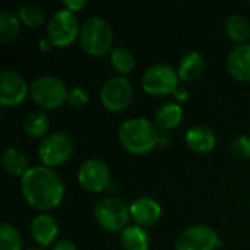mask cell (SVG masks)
I'll use <instances>...</instances> for the list:
<instances>
[{"instance_id":"cell-4","label":"cell","mask_w":250,"mask_h":250,"mask_svg":"<svg viewBox=\"0 0 250 250\" xmlns=\"http://www.w3.org/2000/svg\"><path fill=\"white\" fill-rule=\"evenodd\" d=\"M67 86L62 79L53 75L35 78L29 83V97L41 108L51 110L67 101Z\"/></svg>"},{"instance_id":"cell-30","label":"cell","mask_w":250,"mask_h":250,"mask_svg":"<svg viewBox=\"0 0 250 250\" xmlns=\"http://www.w3.org/2000/svg\"><path fill=\"white\" fill-rule=\"evenodd\" d=\"M51 250H78V249H76V245H75L72 240L60 239V240H57V242L51 246Z\"/></svg>"},{"instance_id":"cell-8","label":"cell","mask_w":250,"mask_h":250,"mask_svg":"<svg viewBox=\"0 0 250 250\" xmlns=\"http://www.w3.org/2000/svg\"><path fill=\"white\" fill-rule=\"evenodd\" d=\"M94 217L107 231H119L127 227L126 224L130 217V208L125 201L114 196H107L95 204Z\"/></svg>"},{"instance_id":"cell-7","label":"cell","mask_w":250,"mask_h":250,"mask_svg":"<svg viewBox=\"0 0 250 250\" xmlns=\"http://www.w3.org/2000/svg\"><path fill=\"white\" fill-rule=\"evenodd\" d=\"M38 158L45 167H57L70 160L73 141L64 132H54L42 138L38 144Z\"/></svg>"},{"instance_id":"cell-29","label":"cell","mask_w":250,"mask_h":250,"mask_svg":"<svg viewBox=\"0 0 250 250\" xmlns=\"http://www.w3.org/2000/svg\"><path fill=\"white\" fill-rule=\"evenodd\" d=\"M63 6H64V9H67V10L75 13V12L82 10L86 6V1L85 0H64Z\"/></svg>"},{"instance_id":"cell-10","label":"cell","mask_w":250,"mask_h":250,"mask_svg":"<svg viewBox=\"0 0 250 250\" xmlns=\"http://www.w3.org/2000/svg\"><path fill=\"white\" fill-rule=\"evenodd\" d=\"M217 231L207 224H195L185 229L176 239V250H214L218 248Z\"/></svg>"},{"instance_id":"cell-26","label":"cell","mask_w":250,"mask_h":250,"mask_svg":"<svg viewBox=\"0 0 250 250\" xmlns=\"http://www.w3.org/2000/svg\"><path fill=\"white\" fill-rule=\"evenodd\" d=\"M23 239L16 227L9 223L0 226V250H22Z\"/></svg>"},{"instance_id":"cell-12","label":"cell","mask_w":250,"mask_h":250,"mask_svg":"<svg viewBox=\"0 0 250 250\" xmlns=\"http://www.w3.org/2000/svg\"><path fill=\"white\" fill-rule=\"evenodd\" d=\"M29 95V85L25 78L12 69H4L0 73V103L4 107L19 105Z\"/></svg>"},{"instance_id":"cell-31","label":"cell","mask_w":250,"mask_h":250,"mask_svg":"<svg viewBox=\"0 0 250 250\" xmlns=\"http://www.w3.org/2000/svg\"><path fill=\"white\" fill-rule=\"evenodd\" d=\"M174 97H176V100H179V101H185V100H188V97H189V91H188V88H185V86H177V89L174 91Z\"/></svg>"},{"instance_id":"cell-34","label":"cell","mask_w":250,"mask_h":250,"mask_svg":"<svg viewBox=\"0 0 250 250\" xmlns=\"http://www.w3.org/2000/svg\"><path fill=\"white\" fill-rule=\"evenodd\" d=\"M26 250H47V248H41V246H35V248H29Z\"/></svg>"},{"instance_id":"cell-1","label":"cell","mask_w":250,"mask_h":250,"mask_svg":"<svg viewBox=\"0 0 250 250\" xmlns=\"http://www.w3.org/2000/svg\"><path fill=\"white\" fill-rule=\"evenodd\" d=\"M21 193L32 208L48 211L62 204L64 183L53 168L34 166L21 177Z\"/></svg>"},{"instance_id":"cell-18","label":"cell","mask_w":250,"mask_h":250,"mask_svg":"<svg viewBox=\"0 0 250 250\" xmlns=\"http://www.w3.org/2000/svg\"><path fill=\"white\" fill-rule=\"evenodd\" d=\"M183 119V108L177 103H164L158 107L154 116L155 126L160 130H171L180 125Z\"/></svg>"},{"instance_id":"cell-32","label":"cell","mask_w":250,"mask_h":250,"mask_svg":"<svg viewBox=\"0 0 250 250\" xmlns=\"http://www.w3.org/2000/svg\"><path fill=\"white\" fill-rule=\"evenodd\" d=\"M171 141V136L167 130H160L158 132V145H168Z\"/></svg>"},{"instance_id":"cell-11","label":"cell","mask_w":250,"mask_h":250,"mask_svg":"<svg viewBox=\"0 0 250 250\" xmlns=\"http://www.w3.org/2000/svg\"><path fill=\"white\" fill-rule=\"evenodd\" d=\"M78 182L88 192H103L110 185V168L100 158H88L78 170Z\"/></svg>"},{"instance_id":"cell-9","label":"cell","mask_w":250,"mask_h":250,"mask_svg":"<svg viewBox=\"0 0 250 250\" xmlns=\"http://www.w3.org/2000/svg\"><path fill=\"white\" fill-rule=\"evenodd\" d=\"M133 97V85L125 76H113L105 81L100 91L101 104L110 111H123Z\"/></svg>"},{"instance_id":"cell-28","label":"cell","mask_w":250,"mask_h":250,"mask_svg":"<svg viewBox=\"0 0 250 250\" xmlns=\"http://www.w3.org/2000/svg\"><path fill=\"white\" fill-rule=\"evenodd\" d=\"M66 103L75 108H82L89 103V94L82 86H73L67 92V101Z\"/></svg>"},{"instance_id":"cell-20","label":"cell","mask_w":250,"mask_h":250,"mask_svg":"<svg viewBox=\"0 0 250 250\" xmlns=\"http://www.w3.org/2000/svg\"><path fill=\"white\" fill-rule=\"evenodd\" d=\"M120 245L125 250H148L149 236L145 229L138 224L127 226L120 233Z\"/></svg>"},{"instance_id":"cell-2","label":"cell","mask_w":250,"mask_h":250,"mask_svg":"<svg viewBox=\"0 0 250 250\" xmlns=\"http://www.w3.org/2000/svg\"><path fill=\"white\" fill-rule=\"evenodd\" d=\"M158 129L146 117H133L125 120L119 130L120 145L130 154L145 155L158 145Z\"/></svg>"},{"instance_id":"cell-6","label":"cell","mask_w":250,"mask_h":250,"mask_svg":"<svg viewBox=\"0 0 250 250\" xmlns=\"http://www.w3.org/2000/svg\"><path fill=\"white\" fill-rule=\"evenodd\" d=\"M81 23L76 13L67 9L56 10L47 23V37L54 47H66L79 38Z\"/></svg>"},{"instance_id":"cell-23","label":"cell","mask_w":250,"mask_h":250,"mask_svg":"<svg viewBox=\"0 0 250 250\" xmlns=\"http://www.w3.org/2000/svg\"><path fill=\"white\" fill-rule=\"evenodd\" d=\"M21 21L18 15H15L10 10H1L0 12V44L4 45L16 38L19 34Z\"/></svg>"},{"instance_id":"cell-35","label":"cell","mask_w":250,"mask_h":250,"mask_svg":"<svg viewBox=\"0 0 250 250\" xmlns=\"http://www.w3.org/2000/svg\"><path fill=\"white\" fill-rule=\"evenodd\" d=\"M249 4H250V1H249Z\"/></svg>"},{"instance_id":"cell-16","label":"cell","mask_w":250,"mask_h":250,"mask_svg":"<svg viewBox=\"0 0 250 250\" xmlns=\"http://www.w3.org/2000/svg\"><path fill=\"white\" fill-rule=\"evenodd\" d=\"M186 145L198 154H207L215 148L217 136L209 126L195 125L186 132Z\"/></svg>"},{"instance_id":"cell-15","label":"cell","mask_w":250,"mask_h":250,"mask_svg":"<svg viewBox=\"0 0 250 250\" xmlns=\"http://www.w3.org/2000/svg\"><path fill=\"white\" fill-rule=\"evenodd\" d=\"M227 70L239 82H250V44H239L227 56Z\"/></svg>"},{"instance_id":"cell-3","label":"cell","mask_w":250,"mask_h":250,"mask_svg":"<svg viewBox=\"0 0 250 250\" xmlns=\"http://www.w3.org/2000/svg\"><path fill=\"white\" fill-rule=\"evenodd\" d=\"M113 41V29L104 18L91 16L82 22L79 32V44L86 54L94 57H103L114 48Z\"/></svg>"},{"instance_id":"cell-24","label":"cell","mask_w":250,"mask_h":250,"mask_svg":"<svg viewBox=\"0 0 250 250\" xmlns=\"http://www.w3.org/2000/svg\"><path fill=\"white\" fill-rule=\"evenodd\" d=\"M110 62L114 70H117L122 75H127L132 72V69L135 67V56L130 50H127L126 47H114L111 50L110 54Z\"/></svg>"},{"instance_id":"cell-19","label":"cell","mask_w":250,"mask_h":250,"mask_svg":"<svg viewBox=\"0 0 250 250\" xmlns=\"http://www.w3.org/2000/svg\"><path fill=\"white\" fill-rule=\"evenodd\" d=\"M1 167L9 176L22 177L31 167L28 157L16 148H6L1 154Z\"/></svg>"},{"instance_id":"cell-25","label":"cell","mask_w":250,"mask_h":250,"mask_svg":"<svg viewBox=\"0 0 250 250\" xmlns=\"http://www.w3.org/2000/svg\"><path fill=\"white\" fill-rule=\"evenodd\" d=\"M19 21L29 26V28H35V26H40L44 23L45 21V13L44 10L38 6V4H34V3H28V4H23V6H19L18 12H16Z\"/></svg>"},{"instance_id":"cell-21","label":"cell","mask_w":250,"mask_h":250,"mask_svg":"<svg viewBox=\"0 0 250 250\" xmlns=\"http://www.w3.org/2000/svg\"><path fill=\"white\" fill-rule=\"evenodd\" d=\"M48 129L50 119L42 110H34L23 119V130L29 138H45Z\"/></svg>"},{"instance_id":"cell-14","label":"cell","mask_w":250,"mask_h":250,"mask_svg":"<svg viewBox=\"0 0 250 250\" xmlns=\"http://www.w3.org/2000/svg\"><path fill=\"white\" fill-rule=\"evenodd\" d=\"M29 231H31V237L38 246L47 248L56 243L54 240L59 234V226L54 217L42 212L31 221Z\"/></svg>"},{"instance_id":"cell-27","label":"cell","mask_w":250,"mask_h":250,"mask_svg":"<svg viewBox=\"0 0 250 250\" xmlns=\"http://www.w3.org/2000/svg\"><path fill=\"white\" fill-rule=\"evenodd\" d=\"M230 151L233 152L234 157L242 158V160H249L250 158V136L240 135L234 138L230 144Z\"/></svg>"},{"instance_id":"cell-33","label":"cell","mask_w":250,"mask_h":250,"mask_svg":"<svg viewBox=\"0 0 250 250\" xmlns=\"http://www.w3.org/2000/svg\"><path fill=\"white\" fill-rule=\"evenodd\" d=\"M51 47H54V45H53V42L50 41L48 37H45V38H42V40L40 41V50H41V51H50Z\"/></svg>"},{"instance_id":"cell-17","label":"cell","mask_w":250,"mask_h":250,"mask_svg":"<svg viewBox=\"0 0 250 250\" xmlns=\"http://www.w3.org/2000/svg\"><path fill=\"white\" fill-rule=\"evenodd\" d=\"M204 69H205V62L202 54L196 50H192L183 54V57L180 59L177 66V73L182 81L192 82L196 81L204 73Z\"/></svg>"},{"instance_id":"cell-22","label":"cell","mask_w":250,"mask_h":250,"mask_svg":"<svg viewBox=\"0 0 250 250\" xmlns=\"http://www.w3.org/2000/svg\"><path fill=\"white\" fill-rule=\"evenodd\" d=\"M226 32L230 40L245 44L250 37V22L243 15L234 13L226 21Z\"/></svg>"},{"instance_id":"cell-13","label":"cell","mask_w":250,"mask_h":250,"mask_svg":"<svg viewBox=\"0 0 250 250\" xmlns=\"http://www.w3.org/2000/svg\"><path fill=\"white\" fill-rule=\"evenodd\" d=\"M130 218L141 227H148L155 224L161 217V207L160 204L149 198V196H141L136 198L130 204Z\"/></svg>"},{"instance_id":"cell-5","label":"cell","mask_w":250,"mask_h":250,"mask_svg":"<svg viewBox=\"0 0 250 250\" xmlns=\"http://www.w3.org/2000/svg\"><path fill=\"white\" fill-rule=\"evenodd\" d=\"M179 79V73L171 64L154 63L144 70L141 85L149 95H168L177 89Z\"/></svg>"}]
</instances>
